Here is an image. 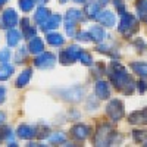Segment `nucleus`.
I'll use <instances>...</instances> for the list:
<instances>
[{
	"mask_svg": "<svg viewBox=\"0 0 147 147\" xmlns=\"http://www.w3.org/2000/svg\"><path fill=\"white\" fill-rule=\"evenodd\" d=\"M94 93H96V97L100 100H107L110 97V87H109V82L107 81H103V80H99L96 82V87H94Z\"/></svg>",
	"mask_w": 147,
	"mask_h": 147,
	"instance_id": "9d476101",
	"label": "nucleus"
},
{
	"mask_svg": "<svg viewBox=\"0 0 147 147\" xmlns=\"http://www.w3.org/2000/svg\"><path fill=\"white\" fill-rule=\"evenodd\" d=\"M18 137L22 140H31L32 137H37V132H38V128L35 125H30V124H22L18 127Z\"/></svg>",
	"mask_w": 147,
	"mask_h": 147,
	"instance_id": "1a4fd4ad",
	"label": "nucleus"
},
{
	"mask_svg": "<svg viewBox=\"0 0 147 147\" xmlns=\"http://www.w3.org/2000/svg\"><path fill=\"white\" fill-rule=\"evenodd\" d=\"M90 134H91V128L85 124H75L71 128V136L77 141H84L85 138L90 137Z\"/></svg>",
	"mask_w": 147,
	"mask_h": 147,
	"instance_id": "0eeeda50",
	"label": "nucleus"
},
{
	"mask_svg": "<svg viewBox=\"0 0 147 147\" xmlns=\"http://www.w3.org/2000/svg\"><path fill=\"white\" fill-rule=\"evenodd\" d=\"M129 66L140 78H147V62H131Z\"/></svg>",
	"mask_w": 147,
	"mask_h": 147,
	"instance_id": "6ab92c4d",
	"label": "nucleus"
},
{
	"mask_svg": "<svg viewBox=\"0 0 147 147\" xmlns=\"http://www.w3.org/2000/svg\"><path fill=\"white\" fill-rule=\"evenodd\" d=\"M21 30H22V35L25 38H32L35 35V28L30 25V19L28 18H22L21 19Z\"/></svg>",
	"mask_w": 147,
	"mask_h": 147,
	"instance_id": "f3484780",
	"label": "nucleus"
},
{
	"mask_svg": "<svg viewBox=\"0 0 147 147\" xmlns=\"http://www.w3.org/2000/svg\"><path fill=\"white\" fill-rule=\"evenodd\" d=\"M31 75H32V69H31V68L24 69V71L19 74L18 80H16V87H18V88L25 87V85L30 82V80H31Z\"/></svg>",
	"mask_w": 147,
	"mask_h": 147,
	"instance_id": "a211bd4d",
	"label": "nucleus"
},
{
	"mask_svg": "<svg viewBox=\"0 0 147 147\" xmlns=\"http://www.w3.org/2000/svg\"><path fill=\"white\" fill-rule=\"evenodd\" d=\"M6 38H7V44H9V47H13V46H16V44L19 43V40H21V34H19L16 30H13V28H9Z\"/></svg>",
	"mask_w": 147,
	"mask_h": 147,
	"instance_id": "5701e85b",
	"label": "nucleus"
},
{
	"mask_svg": "<svg viewBox=\"0 0 147 147\" xmlns=\"http://www.w3.org/2000/svg\"><path fill=\"white\" fill-rule=\"evenodd\" d=\"M99 12H100V3L99 2H88V3H85L84 13L87 15V18L96 19L97 15H99Z\"/></svg>",
	"mask_w": 147,
	"mask_h": 147,
	"instance_id": "2eb2a0df",
	"label": "nucleus"
},
{
	"mask_svg": "<svg viewBox=\"0 0 147 147\" xmlns=\"http://www.w3.org/2000/svg\"><path fill=\"white\" fill-rule=\"evenodd\" d=\"M6 2H7V0H0V7H2V6H3Z\"/></svg>",
	"mask_w": 147,
	"mask_h": 147,
	"instance_id": "37998d69",
	"label": "nucleus"
},
{
	"mask_svg": "<svg viewBox=\"0 0 147 147\" xmlns=\"http://www.w3.org/2000/svg\"><path fill=\"white\" fill-rule=\"evenodd\" d=\"M115 136H116V132L113 129V127L107 124V122H100L99 125H97L96 128V134H94V146H110L113 143L115 140Z\"/></svg>",
	"mask_w": 147,
	"mask_h": 147,
	"instance_id": "f03ea898",
	"label": "nucleus"
},
{
	"mask_svg": "<svg viewBox=\"0 0 147 147\" xmlns=\"http://www.w3.org/2000/svg\"><path fill=\"white\" fill-rule=\"evenodd\" d=\"M99 3H100V6H102V5L105 6V5H107V3H109V0H99Z\"/></svg>",
	"mask_w": 147,
	"mask_h": 147,
	"instance_id": "a19ab883",
	"label": "nucleus"
},
{
	"mask_svg": "<svg viewBox=\"0 0 147 147\" xmlns=\"http://www.w3.org/2000/svg\"><path fill=\"white\" fill-rule=\"evenodd\" d=\"M47 43L50 46H55V47H60L65 43V38L57 32H49L47 34Z\"/></svg>",
	"mask_w": 147,
	"mask_h": 147,
	"instance_id": "412c9836",
	"label": "nucleus"
},
{
	"mask_svg": "<svg viewBox=\"0 0 147 147\" xmlns=\"http://www.w3.org/2000/svg\"><path fill=\"white\" fill-rule=\"evenodd\" d=\"M81 50H82V49H81L80 46H77V44H71V46H68V49L65 50V53L68 55V57L72 60V62H75V60H78V56H80Z\"/></svg>",
	"mask_w": 147,
	"mask_h": 147,
	"instance_id": "4be33fe9",
	"label": "nucleus"
},
{
	"mask_svg": "<svg viewBox=\"0 0 147 147\" xmlns=\"http://www.w3.org/2000/svg\"><path fill=\"white\" fill-rule=\"evenodd\" d=\"M78 60H80L82 65H85V66H91V65H93V57H91V55H90L88 52H85V50H81V53H80V56H78Z\"/></svg>",
	"mask_w": 147,
	"mask_h": 147,
	"instance_id": "cd10ccee",
	"label": "nucleus"
},
{
	"mask_svg": "<svg viewBox=\"0 0 147 147\" xmlns=\"http://www.w3.org/2000/svg\"><path fill=\"white\" fill-rule=\"evenodd\" d=\"M137 12L140 19L147 18V0H137Z\"/></svg>",
	"mask_w": 147,
	"mask_h": 147,
	"instance_id": "bb28decb",
	"label": "nucleus"
},
{
	"mask_svg": "<svg viewBox=\"0 0 147 147\" xmlns=\"http://www.w3.org/2000/svg\"><path fill=\"white\" fill-rule=\"evenodd\" d=\"M34 65L40 69H50L56 65V56L50 52H41L34 59Z\"/></svg>",
	"mask_w": 147,
	"mask_h": 147,
	"instance_id": "39448f33",
	"label": "nucleus"
},
{
	"mask_svg": "<svg viewBox=\"0 0 147 147\" xmlns=\"http://www.w3.org/2000/svg\"><path fill=\"white\" fill-rule=\"evenodd\" d=\"M106 113L113 122H118V121H121L122 118L125 116V106L119 99H113V100H110L107 103Z\"/></svg>",
	"mask_w": 147,
	"mask_h": 147,
	"instance_id": "20e7f679",
	"label": "nucleus"
},
{
	"mask_svg": "<svg viewBox=\"0 0 147 147\" xmlns=\"http://www.w3.org/2000/svg\"><path fill=\"white\" fill-rule=\"evenodd\" d=\"M134 140L138 141V143H146L147 131H134Z\"/></svg>",
	"mask_w": 147,
	"mask_h": 147,
	"instance_id": "7c9ffc66",
	"label": "nucleus"
},
{
	"mask_svg": "<svg viewBox=\"0 0 147 147\" xmlns=\"http://www.w3.org/2000/svg\"><path fill=\"white\" fill-rule=\"evenodd\" d=\"M77 21H74L71 18H65V30H66V34L69 37H75L77 34Z\"/></svg>",
	"mask_w": 147,
	"mask_h": 147,
	"instance_id": "393cba45",
	"label": "nucleus"
},
{
	"mask_svg": "<svg viewBox=\"0 0 147 147\" xmlns=\"http://www.w3.org/2000/svg\"><path fill=\"white\" fill-rule=\"evenodd\" d=\"M35 6V0H19V7L24 12H30Z\"/></svg>",
	"mask_w": 147,
	"mask_h": 147,
	"instance_id": "c756f323",
	"label": "nucleus"
},
{
	"mask_svg": "<svg viewBox=\"0 0 147 147\" xmlns=\"http://www.w3.org/2000/svg\"><path fill=\"white\" fill-rule=\"evenodd\" d=\"M28 52L32 53V55H38V53L44 52V43H43V40L34 35L32 38L30 40V43H28Z\"/></svg>",
	"mask_w": 147,
	"mask_h": 147,
	"instance_id": "dca6fc26",
	"label": "nucleus"
},
{
	"mask_svg": "<svg viewBox=\"0 0 147 147\" xmlns=\"http://www.w3.org/2000/svg\"><path fill=\"white\" fill-rule=\"evenodd\" d=\"M107 77H109L110 84H112L116 90L122 91L127 96L132 94L134 90H136V82H134L132 78L129 77L127 68L124 65H121L118 60L110 62L109 71H107Z\"/></svg>",
	"mask_w": 147,
	"mask_h": 147,
	"instance_id": "f257e3e1",
	"label": "nucleus"
},
{
	"mask_svg": "<svg viewBox=\"0 0 147 147\" xmlns=\"http://www.w3.org/2000/svg\"><path fill=\"white\" fill-rule=\"evenodd\" d=\"M87 107H88V109H90V107H99V102H97L94 97H91V99L87 100Z\"/></svg>",
	"mask_w": 147,
	"mask_h": 147,
	"instance_id": "4c0bfd02",
	"label": "nucleus"
},
{
	"mask_svg": "<svg viewBox=\"0 0 147 147\" xmlns=\"http://www.w3.org/2000/svg\"><path fill=\"white\" fill-rule=\"evenodd\" d=\"M59 2H60V3H66V2H68V0H59Z\"/></svg>",
	"mask_w": 147,
	"mask_h": 147,
	"instance_id": "c03bdc74",
	"label": "nucleus"
},
{
	"mask_svg": "<svg viewBox=\"0 0 147 147\" xmlns=\"http://www.w3.org/2000/svg\"><path fill=\"white\" fill-rule=\"evenodd\" d=\"M113 5L116 6L118 12L121 15H124L125 13V6H124V0H113Z\"/></svg>",
	"mask_w": 147,
	"mask_h": 147,
	"instance_id": "72a5a7b5",
	"label": "nucleus"
},
{
	"mask_svg": "<svg viewBox=\"0 0 147 147\" xmlns=\"http://www.w3.org/2000/svg\"><path fill=\"white\" fill-rule=\"evenodd\" d=\"M10 59V52L9 50H2L0 52V62L2 63H7Z\"/></svg>",
	"mask_w": 147,
	"mask_h": 147,
	"instance_id": "f704fd0d",
	"label": "nucleus"
},
{
	"mask_svg": "<svg viewBox=\"0 0 147 147\" xmlns=\"http://www.w3.org/2000/svg\"><path fill=\"white\" fill-rule=\"evenodd\" d=\"M134 46H136V47L138 49L140 52H144L146 49H147V44H146V43H144V41H143L141 38H137L136 41H134Z\"/></svg>",
	"mask_w": 147,
	"mask_h": 147,
	"instance_id": "c9c22d12",
	"label": "nucleus"
},
{
	"mask_svg": "<svg viewBox=\"0 0 147 147\" xmlns=\"http://www.w3.org/2000/svg\"><path fill=\"white\" fill-rule=\"evenodd\" d=\"M75 35H77V40H80V41H88V40H91L88 32H78Z\"/></svg>",
	"mask_w": 147,
	"mask_h": 147,
	"instance_id": "e433bc0d",
	"label": "nucleus"
},
{
	"mask_svg": "<svg viewBox=\"0 0 147 147\" xmlns=\"http://www.w3.org/2000/svg\"><path fill=\"white\" fill-rule=\"evenodd\" d=\"M66 18H71V19L77 21V22H80V21L84 19V18H82V12L78 10V9H69V10L66 12Z\"/></svg>",
	"mask_w": 147,
	"mask_h": 147,
	"instance_id": "c85d7f7f",
	"label": "nucleus"
},
{
	"mask_svg": "<svg viewBox=\"0 0 147 147\" xmlns=\"http://www.w3.org/2000/svg\"><path fill=\"white\" fill-rule=\"evenodd\" d=\"M12 74H13V66H10L9 63H2V66H0V81L9 80Z\"/></svg>",
	"mask_w": 147,
	"mask_h": 147,
	"instance_id": "b1692460",
	"label": "nucleus"
},
{
	"mask_svg": "<svg viewBox=\"0 0 147 147\" xmlns=\"http://www.w3.org/2000/svg\"><path fill=\"white\" fill-rule=\"evenodd\" d=\"M88 34H90V38L93 41H96V43H103L106 40V31L100 25H93L90 28Z\"/></svg>",
	"mask_w": 147,
	"mask_h": 147,
	"instance_id": "4468645a",
	"label": "nucleus"
},
{
	"mask_svg": "<svg viewBox=\"0 0 147 147\" xmlns=\"http://www.w3.org/2000/svg\"><path fill=\"white\" fill-rule=\"evenodd\" d=\"M60 21H62V16L59 13H55V15H50L43 24H41V30L43 31H50V30H56L59 25H60Z\"/></svg>",
	"mask_w": 147,
	"mask_h": 147,
	"instance_id": "ddd939ff",
	"label": "nucleus"
},
{
	"mask_svg": "<svg viewBox=\"0 0 147 147\" xmlns=\"http://www.w3.org/2000/svg\"><path fill=\"white\" fill-rule=\"evenodd\" d=\"M35 2H38V3H47L49 0H35Z\"/></svg>",
	"mask_w": 147,
	"mask_h": 147,
	"instance_id": "79ce46f5",
	"label": "nucleus"
},
{
	"mask_svg": "<svg viewBox=\"0 0 147 147\" xmlns=\"http://www.w3.org/2000/svg\"><path fill=\"white\" fill-rule=\"evenodd\" d=\"M84 94H85V91L82 87H71V88L60 91V97L66 102H71V103H77V102L82 100Z\"/></svg>",
	"mask_w": 147,
	"mask_h": 147,
	"instance_id": "423d86ee",
	"label": "nucleus"
},
{
	"mask_svg": "<svg viewBox=\"0 0 147 147\" xmlns=\"http://www.w3.org/2000/svg\"><path fill=\"white\" fill-rule=\"evenodd\" d=\"M128 122L132 125H147V107L134 110L128 115Z\"/></svg>",
	"mask_w": 147,
	"mask_h": 147,
	"instance_id": "6e6552de",
	"label": "nucleus"
},
{
	"mask_svg": "<svg viewBox=\"0 0 147 147\" xmlns=\"http://www.w3.org/2000/svg\"><path fill=\"white\" fill-rule=\"evenodd\" d=\"M49 16H50V10H49L47 7H44V6H41V7L37 9L35 15H34V21L38 24V25H41V24H43Z\"/></svg>",
	"mask_w": 147,
	"mask_h": 147,
	"instance_id": "aec40b11",
	"label": "nucleus"
},
{
	"mask_svg": "<svg viewBox=\"0 0 147 147\" xmlns=\"http://www.w3.org/2000/svg\"><path fill=\"white\" fill-rule=\"evenodd\" d=\"M138 30V19L131 15V13H125L121 15V22H119V27L118 31L124 35V37H131L134 32Z\"/></svg>",
	"mask_w": 147,
	"mask_h": 147,
	"instance_id": "7ed1b4c3",
	"label": "nucleus"
},
{
	"mask_svg": "<svg viewBox=\"0 0 147 147\" xmlns=\"http://www.w3.org/2000/svg\"><path fill=\"white\" fill-rule=\"evenodd\" d=\"M27 57V50L25 49H19L18 53H16V63H22Z\"/></svg>",
	"mask_w": 147,
	"mask_h": 147,
	"instance_id": "473e14b6",
	"label": "nucleus"
},
{
	"mask_svg": "<svg viewBox=\"0 0 147 147\" xmlns=\"http://www.w3.org/2000/svg\"><path fill=\"white\" fill-rule=\"evenodd\" d=\"M49 140H50L52 144H60V143H65L66 141V134L62 131H57L53 132L52 136H49Z\"/></svg>",
	"mask_w": 147,
	"mask_h": 147,
	"instance_id": "a878e982",
	"label": "nucleus"
},
{
	"mask_svg": "<svg viewBox=\"0 0 147 147\" xmlns=\"http://www.w3.org/2000/svg\"><path fill=\"white\" fill-rule=\"evenodd\" d=\"M75 2H80V3H84V2H85V0H75Z\"/></svg>",
	"mask_w": 147,
	"mask_h": 147,
	"instance_id": "a18cd8bd",
	"label": "nucleus"
},
{
	"mask_svg": "<svg viewBox=\"0 0 147 147\" xmlns=\"http://www.w3.org/2000/svg\"><path fill=\"white\" fill-rule=\"evenodd\" d=\"M2 19H3V25L5 28H13L16 24H18V15L13 9H6L2 15Z\"/></svg>",
	"mask_w": 147,
	"mask_h": 147,
	"instance_id": "f8f14e48",
	"label": "nucleus"
},
{
	"mask_svg": "<svg viewBox=\"0 0 147 147\" xmlns=\"http://www.w3.org/2000/svg\"><path fill=\"white\" fill-rule=\"evenodd\" d=\"M5 121H6V113L5 112H0V125H2Z\"/></svg>",
	"mask_w": 147,
	"mask_h": 147,
	"instance_id": "ea45409f",
	"label": "nucleus"
},
{
	"mask_svg": "<svg viewBox=\"0 0 147 147\" xmlns=\"http://www.w3.org/2000/svg\"><path fill=\"white\" fill-rule=\"evenodd\" d=\"M6 99V88L3 87V85H0V105H2Z\"/></svg>",
	"mask_w": 147,
	"mask_h": 147,
	"instance_id": "58836bf2",
	"label": "nucleus"
},
{
	"mask_svg": "<svg viewBox=\"0 0 147 147\" xmlns=\"http://www.w3.org/2000/svg\"><path fill=\"white\" fill-rule=\"evenodd\" d=\"M136 87L138 88V93H146V90H147V81H146V78H141V80H138V82L136 84Z\"/></svg>",
	"mask_w": 147,
	"mask_h": 147,
	"instance_id": "2f4dec72",
	"label": "nucleus"
},
{
	"mask_svg": "<svg viewBox=\"0 0 147 147\" xmlns=\"http://www.w3.org/2000/svg\"><path fill=\"white\" fill-rule=\"evenodd\" d=\"M144 21H146V22H147V18H146V19H144Z\"/></svg>",
	"mask_w": 147,
	"mask_h": 147,
	"instance_id": "49530a36",
	"label": "nucleus"
},
{
	"mask_svg": "<svg viewBox=\"0 0 147 147\" xmlns=\"http://www.w3.org/2000/svg\"><path fill=\"white\" fill-rule=\"evenodd\" d=\"M97 21H99L103 27H107V28H112L115 27V21H116V16L113 12H110V10H100L99 12V15H97L96 18Z\"/></svg>",
	"mask_w": 147,
	"mask_h": 147,
	"instance_id": "9b49d317",
	"label": "nucleus"
}]
</instances>
